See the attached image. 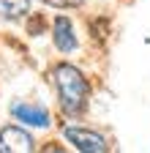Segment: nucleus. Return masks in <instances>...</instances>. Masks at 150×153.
Masks as SVG:
<instances>
[{
	"label": "nucleus",
	"instance_id": "nucleus-4",
	"mask_svg": "<svg viewBox=\"0 0 150 153\" xmlns=\"http://www.w3.org/2000/svg\"><path fill=\"white\" fill-rule=\"evenodd\" d=\"M52 41H55V47H58L60 52H74L79 47L77 33H74V22L68 16H55V22H52Z\"/></svg>",
	"mask_w": 150,
	"mask_h": 153
},
{
	"label": "nucleus",
	"instance_id": "nucleus-2",
	"mask_svg": "<svg viewBox=\"0 0 150 153\" xmlns=\"http://www.w3.org/2000/svg\"><path fill=\"white\" fill-rule=\"evenodd\" d=\"M63 137L77 148L79 153H109V142L104 140V134L82 128V126H63Z\"/></svg>",
	"mask_w": 150,
	"mask_h": 153
},
{
	"label": "nucleus",
	"instance_id": "nucleus-5",
	"mask_svg": "<svg viewBox=\"0 0 150 153\" xmlns=\"http://www.w3.org/2000/svg\"><path fill=\"white\" fill-rule=\"evenodd\" d=\"M11 115H14L16 120L33 126V128H47L52 123L49 120V112L44 107H38V104H14L11 107Z\"/></svg>",
	"mask_w": 150,
	"mask_h": 153
},
{
	"label": "nucleus",
	"instance_id": "nucleus-3",
	"mask_svg": "<svg viewBox=\"0 0 150 153\" xmlns=\"http://www.w3.org/2000/svg\"><path fill=\"white\" fill-rule=\"evenodd\" d=\"M0 153H35V140L19 126L0 128Z\"/></svg>",
	"mask_w": 150,
	"mask_h": 153
},
{
	"label": "nucleus",
	"instance_id": "nucleus-1",
	"mask_svg": "<svg viewBox=\"0 0 150 153\" xmlns=\"http://www.w3.org/2000/svg\"><path fill=\"white\" fill-rule=\"evenodd\" d=\"M52 76H55V85H58L63 112L79 115L87 107V96H90V82L85 79V74L71 63H58L52 68Z\"/></svg>",
	"mask_w": 150,
	"mask_h": 153
},
{
	"label": "nucleus",
	"instance_id": "nucleus-8",
	"mask_svg": "<svg viewBox=\"0 0 150 153\" xmlns=\"http://www.w3.org/2000/svg\"><path fill=\"white\" fill-rule=\"evenodd\" d=\"M41 153H66V150H63L60 145H55V142H49V145H47V148H44Z\"/></svg>",
	"mask_w": 150,
	"mask_h": 153
},
{
	"label": "nucleus",
	"instance_id": "nucleus-6",
	"mask_svg": "<svg viewBox=\"0 0 150 153\" xmlns=\"http://www.w3.org/2000/svg\"><path fill=\"white\" fill-rule=\"evenodd\" d=\"M30 14V0H0V16L3 19H22Z\"/></svg>",
	"mask_w": 150,
	"mask_h": 153
},
{
	"label": "nucleus",
	"instance_id": "nucleus-7",
	"mask_svg": "<svg viewBox=\"0 0 150 153\" xmlns=\"http://www.w3.org/2000/svg\"><path fill=\"white\" fill-rule=\"evenodd\" d=\"M41 3H47L52 8H77L82 0H41Z\"/></svg>",
	"mask_w": 150,
	"mask_h": 153
}]
</instances>
